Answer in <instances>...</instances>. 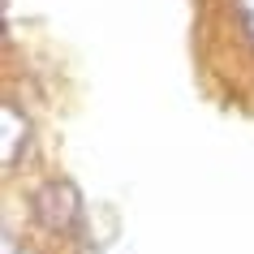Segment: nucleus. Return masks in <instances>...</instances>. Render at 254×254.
<instances>
[{"label":"nucleus","mask_w":254,"mask_h":254,"mask_svg":"<svg viewBox=\"0 0 254 254\" xmlns=\"http://www.w3.org/2000/svg\"><path fill=\"white\" fill-rule=\"evenodd\" d=\"M237 22L246 30V39L254 43V0H237Z\"/></svg>","instance_id":"nucleus-3"},{"label":"nucleus","mask_w":254,"mask_h":254,"mask_svg":"<svg viewBox=\"0 0 254 254\" xmlns=\"http://www.w3.org/2000/svg\"><path fill=\"white\" fill-rule=\"evenodd\" d=\"M30 142H35V125H30V117L17 104H4V108H0V164L13 173L17 164L26 160Z\"/></svg>","instance_id":"nucleus-2"},{"label":"nucleus","mask_w":254,"mask_h":254,"mask_svg":"<svg viewBox=\"0 0 254 254\" xmlns=\"http://www.w3.org/2000/svg\"><path fill=\"white\" fill-rule=\"evenodd\" d=\"M9 254H35V250H17V246H9Z\"/></svg>","instance_id":"nucleus-4"},{"label":"nucleus","mask_w":254,"mask_h":254,"mask_svg":"<svg viewBox=\"0 0 254 254\" xmlns=\"http://www.w3.org/2000/svg\"><path fill=\"white\" fill-rule=\"evenodd\" d=\"M30 215L35 224L48 228L52 237H73L82 228V215H86V202H82V190L69 181V177H52L35 186L30 194Z\"/></svg>","instance_id":"nucleus-1"}]
</instances>
